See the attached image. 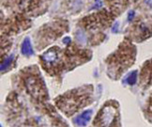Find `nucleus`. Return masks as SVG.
Listing matches in <instances>:
<instances>
[{"label":"nucleus","mask_w":152,"mask_h":127,"mask_svg":"<svg viewBox=\"0 0 152 127\" xmlns=\"http://www.w3.org/2000/svg\"><path fill=\"white\" fill-rule=\"evenodd\" d=\"M21 51H22L23 55H25V56H32L34 54V51H33L32 44H31L29 38H26V39L23 40V44H22V47H21Z\"/></svg>","instance_id":"obj_1"},{"label":"nucleus","mask_w":152,"mask_h":127,"mask_svg":"<svg viewBox=\"0 0 152 127\" xmlns=\"http://www.w3.org/2000/svg\"><path fill=\"white\" fill-rule=\"evenodd\" d=\"M90 117H91V110L85 111L83 114L78 116V118L76 119V122L79 125H85L87 123V121L90 120Z\"/></svg>","instance_id":"obj_2"},{"label":"nucleus","mask_w":152,"mask_h":127,"mask_svg":"<svg viewBox=\"0 0 152 127\" xmlns=\"http://www.w3.org/2000/svg\"><path fill=\"white\" fill-rule=\"evenodd\" d=\"M42 59L46 63H53L56 59V53H55L54 51H48L43 55Z\"/></svg>","instance_id":"obj_3"},{"label":"nucleus","mask_w":152,"mask_h":127,"mask_svg":"<svg viewBox=\"0 0 152 127\" xmlns=\"http://www.w3.org/2000/svg\"><path fill=\"white\" fill-rule=\"evenodd\" d=\"M12 60H13V56H9V58H7L6 59H5L4 62L1 64V71H4L5 69H7L9 65H11L12 63Z\"/></svg>","instance_id":"obj_4"},{"label":"nucleus","mask_w":152,"mask_h":127,"mask_svg":"<svg viewBox=\"0 0 152 127\" xmlns=\"http://www.w3.org/2000/svg\"><path fill=\"white\" fill-rule=\"evenodd\" d=\"M136 78H137V75H136V72H134L131 73L129 76H128V78L126 79V82L129 83L131 85H134L135 82H136Z\"/></svg>","instance_id":"obj_5"},{"label":"nucleus","mask_w":152,"mask_h":127,"mask_svg":"<svg viewBox=\"0 0 152 127\" xmlns=\"http://www.w3.org/2000/svg\"><path fill=\"white\" fill-rule=\"evenodd\" d=\"M102 6V0H95V5H94L93 9H99V8H101Z\"/></svg>","instance_id":"obj_6"},{"label":"nucleus","mask_w":152,"mask_h":127,"mask_svg":"<svg viewBox=\"0 0 152 127\" xmlns=\"http://www.w3.org/2000/svg\"><path fill=\"white\" fill-rule=\"evenodd\" d=\"M134 14H135L134 11H131L129 12V15H128V21H131L134 17Z\"/></svg>","instance_id":"obj_7"},{"label":"nucleus","mask_w":152,"mask_h":127,"mask_svg":"<svg viewBox=\"0 0 152 127\" xmlns=\"http://www.w3.org/2000/svg\"><path fill=\"white\" fill-rule=\"evenodd\" d=\"M63 42L65 44H69L70 42V38H69V37H66L65 39L63 40Z\"/></svg>","instance_id":"obj_8"},{"label":"nucleus","mask_w":152,"mask_h":127,"mask_svg":"<svg viewBox=\"0 0 152 127\" xmlns=\"http://www.w3.org/2000/svg\"><path fill=\"white\" fill-rule=\"evenodd\" d=\"M148 2H152V0H148Z\"/></svg>","instance_id":"obj_9"}]
</instances>
